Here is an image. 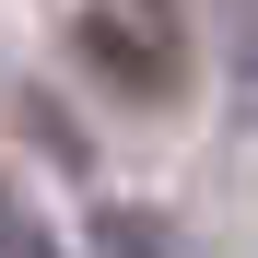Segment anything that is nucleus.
<instances>
[{"instance_id": "2", "label": "nucleus", "mask_w": 258, "mask_h": 258, "mask_svg": "<svg viewBox=\"0 0 258 258\" xmlns=\"http://www.w3.org/2000/svg\"><path fill=\"white\" fill-rule=\"evenodd\" d=\"M0 258H59V235H47V211H35L24 188H0Z\"/></svg>"}, {"instance_id": "1", "label": "nucleus", "mask_w": 258, "mask_h": 258, "mask_svg": "<svg viewBox=\"0 0 258 258\" xmlns=\"http://www.w3.org/2000/svg\"><path fill=\"white\" fill-rule=\"evenodd\" d=\"M82 59H94L129 106H164L188 82V35H176V0H94L82 12Z\"/></svg>"}, {"instance_id": "3", "label": "nucleus", "mask_w": 258, "mask_h": 258, "mask_svg": "<svg viewBox=\"0 0 258 258\" xmlns=\"http://www.w3.org/2000/svg\"><path fill=\"white\" fill-rule=\"evenodd\" d=\"M106 246H117V258H176V246L153 235V211H106Z\"/></svg>"}]
</instances>
